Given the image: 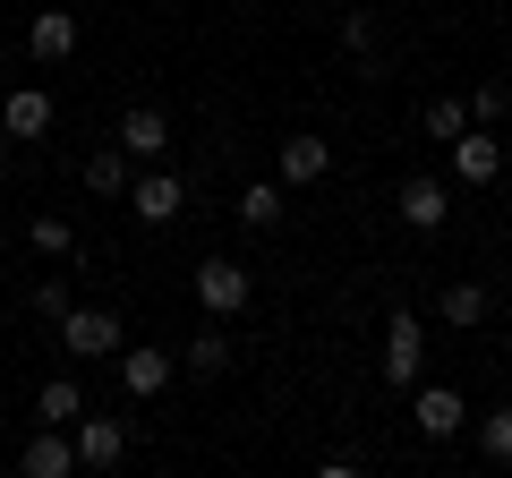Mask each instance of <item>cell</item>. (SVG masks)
<instances>
[{"mask_svg": "<svg viewBox=\"0 0 512 478\" xmlns=\"http://www.w3.org/2000/svg\"><path fill=\"white\" fill-rule=\"evenodd\" d=\"M120 146L137 154V163H163V154H171V120L154 103H128L120 111Z\"/></svg>", "mask_w": 512, "mask_h": 478, "instance_id": "52a82bcc", "label": "cell"}, {"mask_svg": "<svg viewBox=\"0 0 512 478\" xmlns=\"http://www.w3.org/2000/svg\"><path fill=\"white\" fill-rule=\"evenodd\" d=\"M444 214H453L444 180H402V222L410 231H444Z\"/></svg>", "mask_w": 512, "mask_h": 478, "instance_id": "7c38bea8", "label": "cell"}, {"mask_svg": "<svg viewBox=\"0 0 512 478\" xmlns=\"http://www.w3.org/2000/svg\"><path fill=\"white\" fill-rule=\"evenodd\" d=\"M461 129H470V103H453V94H436V103H427V137H436V146H453Z\"/></svg>", "mask_w": 512, "mask_h": 478, "instance_id": "ffe728a7", "label": "cell"}, {"mask_svg": "<svg viewBox=\"0 0 512 478\" xmlns=\"http://www.w3.org/2000/svg\"><path fill=\"white\" fill-rule=\"evenodd\" d=\"M419 350H427L419 316L393 308V316H384V376H393V385H419Z\"/></svg>", "mask_w": 512, "mask_h": 478, "instance_id": "5b68a950", "label": "cell"}, {"mask_svg": "<svg viewBox=\"0 0 512 478\" xmlns=\"http://www.w3.org/2000/svg\"><path fill=\"white\" fill-rule=\"evenodd\" d=\"M171 376H180V359H171V350H120V385L137 393V402H154Z\"/></svg>", "mask_w": 512, "mask_h": 478, "instance_id": "30bf717a", "label": "cell"}, {"mask_svg": "<svg viewBox=\"0 0 512 478\" xmlns=\"http://www.w3.org/2000/svg\"><path fill=\"white\" fill-rule=\"evenodd\" d=\"M35 308H43V316H52V325H60V316H69L77 299H69V282H35Z\"/></svg>", "mask_w": 512, "mask_h": 478, "instance_id": "603a6c76", "label": "cell"}, {"mask_svg": "<svg viewBox=\"0 0 512 478\" xmlns=\"http://www.w3.org/2000/svg\"><path fill=\"white\" fill-rule=\"evenodd\" d=\"M470 120H504V86H478L470 94Z\"/></svg>", "mask_w": 512, "mask_h": 478, "instance_id": "d4e9b609", "label": "cell"}, {"mask_svg": "<svg viewBox=\"0 0 512 478\" xmlns=\"http://www.w3.org/2000/svg\"><path fill=\"white\" fill-rule=\"evenodd\" d=\"M495 171H504V146H495V129H461V137H453V180L495 188Z\"/></svg>", "mask_w": 512, "mask_h": 478, "instance_id": "8992f818", "label": "cell"}, {"mask_svg": "<svg viewBox=\"0 0 512 478\" xmlns=\"http://www.w3.org/2000/svg\"><path fill=\"white\" fill-rule=\"evenodd\" d=\"M436 308H444V325H487V308H495V291H487V282H453V291H444Z\"/></svg>", "mask_w": 512, "mask_h": 478, "instance_id": "ac0fdd59", "label": "cell"}, {"mask_svg": "<svg viewBox=\"0 0 512 478\" xmlns=\"http://www.w3.org/2000/svg\"><path fill=\"white\" fill-rule=\"evenodd\" d=\"M35 419L43 427H77L86 419V385H77V376H52V385L35 393Z\"/></svg>", "mask_w": 512, "mask_h": 478, "instance_id": "9a60e30c", "label": "cell"}, {"mask_svg": "<svg viewBox=\"0 0 512 478\" xmlns=\"http://www.w3.org/2000/svg\"><path fill=\"white\" fill-rule=\"evenodd\" d=\"M0 129H9V137H43V129H52V94H43V86H18L9 103H0Z\"/></svg>", "mask_w": 512, "mask_h": 478, "instance_id": "4fadbf2b", "label": "cell"}, {"mask_svg": "<svg viewBox=\"0 0 512 478\" xmlns=\"http://www.w3.org/2000/svg\"><path fill=\"white\" fill-rule=\"evenodd\" d=\"M248 291H256L248 265H231V257H205L197 265V308L205 316H239V308H248Z\"/></svg>", "mask_w": 512, "mask_h": 478, "instance_id": "7a4b0ae2", "label": "cell"}, {"mask_svg": "<svg viewBox=\"0 0 512 478\" xmlns=\"http://www.w3.org/2000/svg\"><path fill=\"white\" fill-rule=\"evenodd\" d=\"M239 222H248V231H274L282 222V180H248L239 188Z\"/></svg>", "mask_w": 512, "mask_h": 478, "instance_id": "d6986e66", "label": "cell"}, {"mask_svg": "<svg viewBox=\"0 0 512 478\" xmlns=\"http://www.w3.org/2000/svg\"><path fill=\"white\" fill-rule=\"evenodd\" d=\"M128 163H137L128 146H103V154L86 163V188H94V197H128V188H137V180H128Z\"/></svg>", "mask_w": 512, "mask_h": 478, "instance_id": "e0dca14e", "label": "cell"}, {"mask_svg": "<svg viewBox=\"0 0 512 478\" xmlns=\"http://www.w3.org/2000/svg\"><path fill=\"white\" fill-rule=\"evenodd\" d=\"M26 239H35L43 257H69V222H60V214H35V222H26Z\"/></svg>", "mask_w": 512, "mask_h": 478, "instance_id": "7402d4cb", "label": "cell"}, {"mask_svg": "<svg viewBox=\"0 0 512 478\" xmlns=\"http://www.w3.org/2000/svg\"><path fill=\"white\" fill-rule=\"evenodd\" d=\"M26 52H35V60H69L77 52V18H69V9H43V18L26 26Z\"/></svg>", "mask_w": 512, "mask_h": 478, "instance_id": "5bb4252c", "label": "cell"}, {"mask_svg": "<svg viewBox=\"0 0 512 478\" xmlns=\"http://www.w3.org/2000/svg\"><path fill=\"white\" fill-rule=\"evenodd\" d=\"M333 171V146L325 137H291V146H282V188H316Z\"/></svg>", "mask_w": 512, "mask_h": 478, "instance_id": "8fae6325", "label": "cell"}, {"mask_svg": "<svg viewBox=\"0 0 512 478\" xmlns=\"http://www.w3.org/2000/svg\"><path fill=\"white\" fill-rule=\"evenodd\" d=\"M180 205H188V188H180V171H163V163H154L137 188H128V214L154 222V231H163V222H180Z\"/></svg>", "mask_w": 512, "mask_h": 478, "instance_id": "3957f363", "label": "cell"}, {"mask_svg": "<svg viewBox=\"0 0 512 478\" xmlns=\"http://www.w3.org/2000/svg\"><path fill=\"white\" fill-rule=\"evenodd\" d=\"M410 419H419L427 444H444V436H461V427H470V410H461L453 385H419V410H410Z\"/></svg>", "mask_w": 512, "mask_h": 478, "instance_id": "ba28073f", "label": "cell"}, {"mask_svg": "<svg viewBox=\"0 0 512 478\" xmlns=\"http://www.w3.org/2000/svg\"><path fill=\"white\" fill-rule=\"evenodd\" d=\"M69 436H77V470H120V461H128V427L120 419H94V410H86Z\"/></svg>", "mask_w": 512, "mask_h": 478, "instance_id": "277c9868", "label": "cell"}, {"mask_svg": "<svg viewBox=\"0 0 512 478\" xmlns=\"http://www.w3.org/2000/svg\"><path fill=\"white\" fill-rule=\"evenodd\" d=\"M60 350H77V359H120L128 333H120L111 308H69V316H60Z\"/></svg>", "mask_w": 512, "mask_h": 478, "instance_id": "6da1fadb", "label": "cell"}, {"mask_svg": "<svg viewBox=\"0 0 512 478\" xmlns=\"http://www.w3.org/2000/svg\"><path fill=\"white\" fill-rule=\"evenodd\" d=\"M478 453H487V461H512V410H487V419H478Z\"/></svg>", "mask_w": 512, "mask_h": 478, "instance_id": "44dd1931", "label": "cell"}, {"mask_svg": "<svg viewBox=\"0 0 512 478\" xmlns=\"http://www.w3.org/2000/svg\"><path fill=\"white\" fill-rule=\"evenodd\" d=\"M231 359H239V350H231V333H222V325H205L197 342H180V368L188 376H222Z\"/></svg>", "mask_w": 512, "mask_h": 478, "instance_id": "2e32d148", "label": "cell"}, {"mask_svg": "<svg viewBox=\"0 0 512 478\" xmlns=\"http://www.w3.org/2000/svg\"><path fill=\"white\" fill-rule=\"evenodd\" d=\"M342 43H350V52H367V43H376V18H367V9H350V18H342Z\"/></svg>", "mask_w": 512, "mask_h": 478, "instance_id": "cb8c5ba5", "label": "cell"}, {"mask_svg": "<svg viewBox=\"0 0 512 478\" xmlns=\"http://www.w3.org/2000/svg\"><path fill=\"white\" fill-rule=\"evenodd\" d=\"M0 69H9V43H0Z\"/></svg>", "mask_w": 512, "mask_h": 478, "instance_id": "484cf974", "label": "cell"}, {"mask_svg": "<svg viewBox=\"0 0 512 478\" xmlns=\"http://www.w3.org/2000/svg\"><path fill=\"white\" fill-rule=\"evenodd\" d=\"M18 470L26 478H69L77 470V436H69V427H43V436L18 453Z\"/></svg>", "mask_w": 512, "mask_h": 478, "instance_id": "9c48e42d", "label": "cell"}]
</instances>
